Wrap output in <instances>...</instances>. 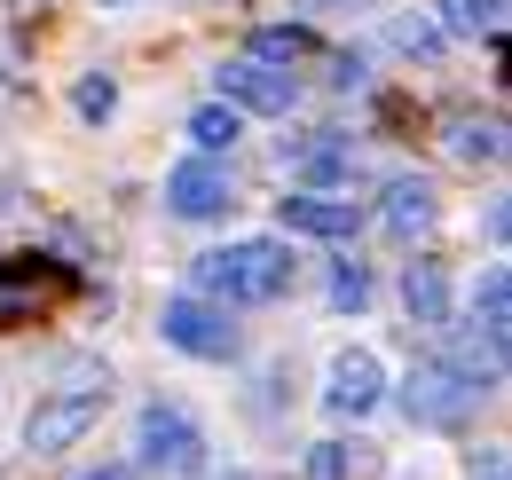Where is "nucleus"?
<instances>
[{
    "mask_svg": "<svg viewBox=\"0 0 512 480\" xmlns=\"http://www.w3.org/2000/svg\"><path fill=\"white\" fill-rule=\"evenodd\" d=\"M331 307L339 315H363L371 307V268L363 260H331Z\"/></svg>",
    "mask_w": 512,
    "mask_h": 480,
    "instance_id": "nucleus-19",
    "label": "nucleus"
},
{
    "mask_svg": "<svg viewBox=\"0 0 512 480\" xmlns=\"http://www.w3.org/2000/svg\"><path fill=\"white\" fill-rule=\"evenodd\" d=\"M292 292V244L276 237H245V244H221L197 260V300H245L268 307Z\"/></svg>",
    "mask_w": 512,
    "mask_h": 480,
    "instance_id": "nucleus-1",
    "label": "nucleus"
},
{
    "mask_svg": "<svg viewBox=\"0 0 512 480\" xmlns=\"http://www.w3.org/2000/svg\"><path fill=\"white\" fill-rule=\"evenodd\" d=\"M166 339L197 362H229L237 355V331H229V315L213 300H166Z\"/></svg>",
    "mask_w": 512,
    "mask_h": 480,
    "instance_id": "nucleus-8",
    "label": "nucleus"
},
{
    "mask_svg": "<svg viewBox=\"0 0 512 480\" xmlns=\"http://www.w3.org/2000/svg\"><path fill=\"white\" fill-rule=\"evenodd\" d=\"M449 150L457 158H505V126L497 119H457L449 126Z\"/></svg>",
    "mask_w": 512,
    "mask_h": 480,
    "instance_id": "nucleus-18",
    "label": "nucleus"
},
{
    "mask_svg": "<svg viewBox=\"0 0 512 480\" xmlns=\"http://www.w3.org/2000/svg\"><path fill=\"white\" fill-rule=\"evenodd\" d=\"M79 480H134V465H95V473H79Z\"/></svg>",
    "mask_w": 512,
    "mask_h": 480,
    "instance_id": "nucleus-24",
    "label": "nucleus"
},
{
    "mask_svg": "<svg viewBox=\"0 0 512 480\" xmlns=\"http://www.w3.org/2000/svg\"><path fill=\"white\" fill-rule=\"evenodd\" d=\"M442 32H489L497 40V24H505V0H442V16H434Z\"/></svg>",
    "mask_w": 512,
    "mask_h": 480,
    "instance_id": "nucleus-16",
    "label": "nucleus"
},
{
    "mask_svg": "<svg viewBox=\"0 0 512 480\" xmlns=\"http://www.w3.org/2000/svg\"><path fill=\"white\" fill-rule=\"evenodd\" d=\"M134 441H142V465H158V473H174V480L205 473V433H197V418L182 402H150Z\"/></svg>",
    "mask_w": 512,
    "mask_h": 480,
    "instance_id": "nucleus-4",
    "label": "nucleus"
},
{
    "mask_svg": "<svg viewBox=\"0 0 512 480\" xmlns=\"http://www.w3.org/2000/svg\"><path fill=\"white\" fill-rule=\"evenodd\" d=\"M473 315H481V331H489V339H505V315H512V276H505V268H489V276H481Z\"/></svg>",
    "mask_w": 512,
    "mask_h": 480,
    "instance_id": "nucleus-17",
    "label": "nucleus"
},
{
    "mask_svg": "<svg viewBox=\"0 0 512 480\" xmlns=\"http://www.w3.org/2000/svg\"><path fill=\"white\" fill-rule=\"evenodd\" d=\"M111 8H127V0H111Z\"/></svg>",
    "mask_w": 512,
    "mask_h": 480,
    "instance_id": "nucleus-26",
    "label": "nucleus"
},
{
    "mask_svg": "<svg viewBox=\"0 0 512 480\" xmlns=\"http://www.w3.org/2000/svg\"><path fill=\"white\" fill-rule=\"evenodd\" d=\"M64 292H71L64 268L32 260V252H0V331H16V323H32V315H48Z\"/></svg>",
    "mask_w": 512,
    "mask_h": 480,
    "instance_id": "nucleus-5",
    "label": "nucleus"
},
{
    "mask_svg": "<svg viewBox=\"0 0 512 480\" xmlns=\"http://www.w3.org/2000/svg\"><path fill=\"white\" fill-rule=\"evenodd\" d=\"M276 221H284L292 237H331V244H347L355 229H363V213H355V205H339V197H308V189H300V197H284V213H276Z\"/></svg>",
    "mask_w": 512,
    "mask_h": 480,
    "instance_id": "nucleus-10",
    "label": "nucleus"
},
{
    "mask_svg": "<svg viewBox=\"0 0 512 480\" xmlns=\"http://www.w3.org/2000/svg\"><path fill=\"white\" fill-rule=\"evenodd\" d=\"M308 48H316V40H308L300 24H260L253 32V63H268V71H292Z\"/></svg>",
    "mask_w": 512,
    "mask_h": 480,
    "instance_id": "nucleus-14",
    "label": "nucleus"
},
{
    "mask_svg": "<svg viewBox=\"0 0 512 480\" xmlns=\"http://www.w3.org/2000/svg\"><path fill=\"white\" fill-rule=\"evenodd\" d=\"M402 410H410V425H426V433H449V425H465L481 410V386L465 370H449V362H418L402 378Z\"/></svg>",
    "mask_w": 512,
    "mask_h": 480,
    "instance_id": "nucleus-2",
    "label": "nucleus"
},
{
    "mask_svg": "<svg viewBox=\"0 0 512 480\" xmlns=\"http://www.w3.org/2000/svg\"><path fill=\"white\" fill-rule=\"evenodd\" d=\"M386 402V362L379 355H331V370H323V410L331 418H371Z\"/></svg>",
    "mask_w": 512,
    "mask_h": 480,
    "instance_id": "nucleus-7",
    "label": "nucleus"
},
{
    "mask_svg": "<svg viewBox=\"0 0 512 480\" xmlns=\"http://www.w3.org/2000/svg\"><path fill=\"white\" fill-rule=\"evenodd\" d=\"M386 229L418 244L434 229V189H426V181H394V189H386Z\"/></svg>",
    "mask_w": 512,
    "mask_h": 480,
    "instance_id": "nucleus-12",
    "label": "nucleus"
},
{
    "mask_svg": "<svg viewBox=\"0 0 512 480\" xmlns=\"http://www.w3.org/2000/svg\"><path fill=\"white\" fill-rule=\"evenodd\" d=\"M237 134H245V119H237L229 103H205V111H190V142H197V150H237Z\"/></svg>",
    "mask_w": 512,
    "mask_h": 480,
    "instance_id": "nucleus-15",
    "label": "nucleus"
},
{
    "mask_svg": "<svg viewBox=\"0 0 512 480\" xmlns=\"http://www.w3.org/2000/svg\"><path fill=\"white\" fill-rule=\"evenodd\" d=\"M316 8H363V0H316Z\"/></svg>",
    "mask_w": 512,
    "mask_h": 480,
    "instance_id": "nucleus-25",
    "label": "nucleus"
},
{
    "mask_svg": "<svg viewBox=\"0 0 512 480\" xmlns=\"http://www.w3.org/2000/svg\"><path fill=\"white\" fill-rule=\"evenodd\" d=\"M402 300H410V323H442V315H449V276H442V260H410Z\"/></svg>",
    "mask_w": 512,
    "mask_h": 480,
    "instance_id": "nucleus-13",
    "label": "nucleus"
},
{
    "mask_svg": "<svg viewBox=\"0 0 512 480\" xmlns=\"http://www.w3.org/2000/svg\"><path fill=\"white\" fill-rule=\"evenodd\" d=\"M213 79H221V103H229L237 119H245V111H260V119H284V111L300 103V79H292V71H268V63H253V56L221 63Z\"/></svg>",
    "mask_w": 512,
    "mask_h": 480,
    "instance_id": "nucleus-6",
    "label": "nucleus"
},
{
    "mask_svg": "<svg viewBox=\"0 0 512 480\" xmlns=\"http://www.w3.org/2000/svg\"><path fill=\"white\" fill-rule=\"evenodd\" d=\"M386 40H394V48H402V56H442V24H434V16H394V24H386Z\"/></svg>",
    "mask_w": 512,
    "mask_h": 480,
    "instance_id": "nucleus-20",
    "label": "nucleus"
},
{
    "mask_svg": "<svg viewBox=\"0 0 512 480\" xmlns=\"http://www.w3.org/2000/svg\"><path fill=\"white\" fill-rule=\"evenodd\" d=\"M363 79H371L363 56H331V87H363Z\"/></svg>",
    "mask_w": 512,
    "mask_h": 480,
    "instance_id": "nucleus-23",
    "label": "nucleus"
},
{
    "mask_svg": "<svg viewBox=\"0 0 512 480\" xmlns=\"http://www.w3.org/2000/svg\"><path fill=\"white\" fill-rule=\"evenodd\" d=\"M308 480H347V457L323 441V449H308Z\"/></svg>",
    "mask_w": 512,
    "mask_h": 480,
    "instance_id": "nucleus-22",
    "label": "nucleus"
},
{
    "mask_svg": "<svg viewBox=\"0 0 512 480\" xmlns=\"http://www.w3.org/2000/svg\"><path fill=\"white\" fill-rule=\"evenodd\" d=\"M166 205H174L182 221H213V213H229V174H221L213 158H182V166L166 174Z\"/></svg>",
    "mask_w": 512,
    "mask_h": 480,
    "instance_id": "nucleus-9",
    "label": "nucleus"
},
{
    "mask_svg": "<svg viewBox=\"0 0 512 480\" xmlns=\"http://www.w3.org/2000/svg\"><path fill=\"white\" fill-rule=\"evenodd\" d=\"M95 418H103V394H95V386L40 394L32 418H24V449H32V457H64V449H79V441L95 433Z\"/></svg>",
    "mask_w": 512,
    "mask_h": 480,
    "instance_id": "nucleus-3",
    "label": "nucleus"
},
{
    "mask_svg": "<svg viewBox=\"0 0 512 480\" xmlns=\"http://www.w3.org/2000/svg\"><path fill=\"white\" fill-rule=\"evenodd\" d=\"M292 174L308 181V197H316V189H331V181H347V174H355V158H347V142L316 134V142H292Z\"/></svg>",
    "mask_w": 512,
    "mask_h": 480,
    "instance_id": "nucleus-11",
    "label": "nucleus"
},
{
    "mask_svg": "<svg viewBox=\"0 0 512 480\" xmlns=\"http://www.w3.org/2000/svg\"><path fill=\"white\" fill-rule=\"evenodd\" d=\"M71 103H79V119H87V126H103L111 111H119V79H111V71H87V79L71 87Z\"/></svg>",
    "mask_w": 512,
    "mask_h": 480,
    "instance_id": "nucleus-21",
    "label": "nucleus"
}]
</instances>
